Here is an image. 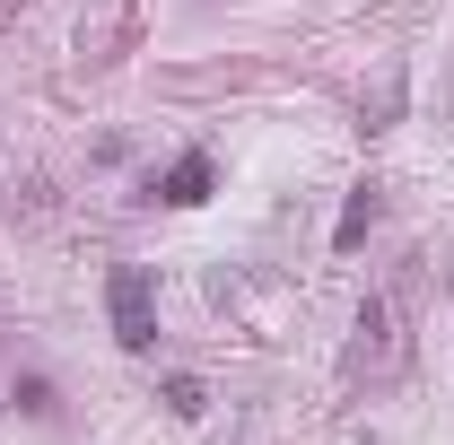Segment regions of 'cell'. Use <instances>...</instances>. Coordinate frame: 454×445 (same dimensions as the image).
Listing matches in <instances>:
<instances>
[{
  "label": "cell",
  "mask_w": 454,
  "mask_h": 445,
  "mask_svg": "<svg viewBox=\"0 0 454 445\" xmlns=\"http://www.w3.org/2000/svg\"><path fill=\"white\" fill-rule=\"evenodd\" d=\"M106 315H114L122 349H158V288H149L140 262H114L106 271Z\"/></svg>",
  "instance_id": "cell-1"
},
{
  "label": "cell",
  "mask_w": 454,
  "mask_h": 445,
  "mask_svg": "<svg viewBox=\"0 0 454 445\" xmlns=\"http://www.w3.org/2000/svg\"><path fill=\"white\" fill-rule=\"evenodd\" d=\"M210 183H219V167L201 158V149H184L167 175H158V201H175V210H192V201H210Z\"/></svg>",
  "instance_id": "cell-2"
},
{
  "label": "cell",
  "mask_w": 454,
  "mask_h": 445,
  "mask_svg": "<svg viewBox=\"0 0 454 445\" xmlns=\"http://www.w3.org/2000/svg\"><path fill=\"white\" fill-rule=\"evenodd\" d=\"M367 227H376V183H358V192H349V210H340L333 245H340V254H358V245H367Z\"/></svg>",
  "instance_id": "cell-3"
},
{
  "label": "cell",
  "mask_w": 454,
  "mask_h": 445,
  "mask_svg": "<svg viewBox=\"0 0 454 445\" xmlns=\"http://www.w3.org/2000/svg\"><path fill=\"white\" fill-rule=\"evenodd\" d=\"M167 410H175V419H201V410H210L201 376H167Z\"/></svg>",
  "instance_id": "cell-4"
}]
</instances>
